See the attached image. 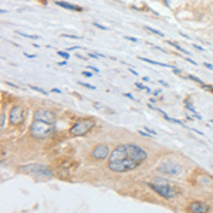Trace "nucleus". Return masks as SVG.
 Masks as SVG:
<instances>
[{"label":"nucleus","mask_w":213,"mask_h":213,"mask_svg":"<svg viewBox=\"0 0 213 213\" xmlns=\"http://www.w3.org/2000/svg\"><path fill=\"white\" fill-rule=\"evenodd\" d=\"M168 43H169V44H171V46H173V47L176 48V50H179L180 53H185V54H189V51H186L185 48H182V47H180V46H178L176 43H173V41H168Z\"/></svg>","instance_id":"obj_12"},{"label":"nucleus","mask_w":213,"mask_h":213,"mask_svg":"<svg viewBox=\"0 0 213 213\" xmlns=\"http://www.w3.org/2000/svg\"><path fill=\"white\" fill-rule=\"evenodd\" d=\"M187 78H191V80L196 81V82H199V84H202L203 87H206V85H205V84H203V82H202V80H200V78H198V77H195V75H187Z\"/></svg>","instance_id":"obj_16"},{"label":"nucleus","mask_w":213,"mask_h":213,"mask_svg":"<svg viewBox=\"0 0 213 213\" xmlns=\"http://www.w3.org/2000/svg\"><path fill=\"white\" fill-rule=\"evenodd\" d=\"M139 134H141V135H143V136H149L147 132H142V131H139Z\"/></svg>","instance_id":"obj_29"},{"label":"nucleus","mask_w":213,"mask_h":213,"mask_svg":"<svg viewBox=\"0 0 213 213\" xmlns=\"http://www.w3.org/2000/svg\"><path fill=\"white\" fill-rule=\"evenodd\" d=\"M124 95H125V97H128V98H131V99H134L132 94H128V92H124Z\"/></svg>","instance_id":"obj_25"},{"label":"nucleus","mask_w":213,"mask_h":213,"mask_svg":"<svg viewBox=\"0 0 213 213\" xmlns=\"http://www.w3.org/2000/svg\"><path fill=\"white\" fill-rule=\"evenodd\" d=\"M82 75H85V77H92V74L90 71H82Z\"/></svg>","instance_id":"obj_24"},{"label":"nucleus","mask_w":213,"mask_h":213,"mask_svg":"<svg viewBox=\"0 0 213 213\" xmlns=\"http://www.w3.org/2000/svg\"><path fill=\"white\" fill-rule=\"evenodd\" d=\"M51 132H53V124H50V122L34 119L31 127H30V135L36 138V139H44V138L51 135Z\"/></svg>","instance_id":"obj_2"},{"label":"nucleus","mask_w":213,"mask_h":213,"mask_svg":"<svg viewBox=\"0 0 213 213\" xmlns=\"http://www.w3.org/2000/svg\"><path fill=\"white\" fill-rule=\"evenodd\" d=\"M66 64H67L66 60H64V61H61V62H58V66H66Z\"/></svg>","instance_id":"obj_28"},{"label":"nucleus","mask_w":213,"mask_h":213,"mask_svg":"<svg viewBox=\"0 0 213 213\" xmlns=\"http://www.w3.org/2000/svg\"><path fill=\"white\" fill-rule=\"evenodd\" d=\"M135 85H136V87H138V88H139V90H147V91L149 92V90H148L147 87H145V85H142V84H141V82H135Z\"/></svg>","instance_id":"obj_19"},{"label":"nucleus","mask_w":213,"mask_h":213,"mask_svg":"<svg viewBox=\"0 0 213 213\" xmlns=\"http://www.w3.org/2000/svg\"><path fill=\"white\" fill-rule=\"evenodd\" d=\"M34 119H38V121H44V122H53L55 121V114L50 110H46V108H41V110H37L34 112Z\"/></svg>","instance_id":"obj_8"},{"label":"nucleus","mask_w":213,"mask_h":213,"mask_svg":"<svg viewBox=\"0 0 213 213\" xmlns=\"http://www.w3.org/2000/svg\"><path fill=\"white\" fill-rule=\"evenodd\" d=\"M62 37H68V38H81L80 36H73V34H61Z\"/></svg>","instance_id":"obj_20"},{"label":"nucleus","mask_w":213,"mask_h":213,"mask_svg":"<svg viewBox=\"0 0 213 213\" xmlns=\"http://www.w3.org/2000/svg\"><path fill=\"white\" fill-rule=\"evenodd\" d=\"M94 26H95V27H98V29H101V30H108V27H105V26H101V24H98V23H94Z\"/></svg>","instance_id":"obj_21"},{"label":"nucleus","mask_w":213,"mask_h":213,"mask_svg":"<svg viewBox=\"0 0 213 213\" xmlns=\"http://www.w3.org/2000/svg\"><path fill=\"white\" fill-rule=\"evenodd\" d=\"M94 125H95V122L92 121V119H80V121H77L71 127L70 134L73 136L85 135V134H88L94 128Z\"/></svg>","instance_id":"obj_5"},{"label":"nucleus","mask_w":213,"mask_h":213,"mask_svg":"<svg viewBox=\"0 0 213 213\" xmlns=\"http://www.w3.org/2000/svg\"><path fill=\"white\" fill-rule=\"evenodd\" d=\"M149 186H151L158 195H161L162 198H165V199H172V198L176 196L175 187L171 186L166 180L165 182H159V180H156L155 183H149Z\"/></svg>","instance_id":"obj_4"},{"label":"nucleus","mask_w":213,"mask_h":213,"mask_svg":"<svg viewBox=\"0 0 213 213\" xmlns=\"http://www.w3.org/2000/svg\"><path fill=\"white\" fill-rule=\"evenodd\" d=\"M110 148L107 147V145H104V143H101V145H97L94 149H92L91 152V156L92 159H97V161H102V159H107L108 156H110Z\"/></svg>","instance_id":"obj_9"},{"label":"nucleus","mask_w":213,"mask_h":213,"mask_svg":"<svg viewBox=\"0 0 213 213\" xmlns=\"http://www.w3.org/2000/svg\"><path fill=\"white\" fill-rule=\"evenodd\" d=\"M189 210L195 213H205L209 210V206L202 202H192L191 206H189Z\"/></svg>","instance_id":"obj_10"},{"label":"nucleus","mask_w":213,"mask_h":213,"mask_svg":"<svg viewBox=\"0 0 213 213\" xmlns=\"http://www.w3.org/2000/svg\"><path fill=\"white\" fill-rule=\"evenodd\" d=\"M78 84L82 85V87H87V88H90V90H94V88H95V87H92V85H90V84H85V82H81V81H78Z\"/></svg>","instance_id":"obj_18"},{"label":"nucleus","mask_w":213,"mask_h":213,"mask_svg":"<svg viewBox=\"0 0 213 213\" xmlns=\"http://www.w3.org/2000/svg\"><path fill=\"white\" fill-rule=\"evenodd\" d=\"M31 88L36 90V91H40L41 94H47V91H44V90H41V88H37V87H33V85H31Z\"/></svg>","instance_id":"obj_22"},{"label":"nucleus","mask_w":213,"mask_h":213,"mask_svg":"<svg viewBox=\"0 0 213 213\" xmlns=\"http://www.w3.org/2000/svg\"><path fill=\"white\" fill-rule=\"evenodd\" d=\"M205 66L207 67V68H210V70H213V66L212 64H209V62H205Z\"/></svg>","instance_id":"obj_26"},{"label":"nucleus","mask_w":213,"mask_h":213,"mask_svg":"<svg viewBox=\"0 0 213 213\" xmlns=\"http://www.w3.org/2000/svg\"><path fill=\"white\" fill-rule=\"evenodd\" d=\"M57 54H58V55H61V57H64V58H66V60H68V58H70V54H68V53H66V51H57Z\"/></svg>","instance_id":"obj_17"},{"label":"nucleus","mask_w":213,"mask_h":213,"mask_svg":"<svg viewBox=\"0 0 213 213\" xmlns=\"http://www.w3.org/2000/svg\"><path fill=\"white\" fill-rule=\"evenodd\" d=\"M193 47H195V48H198V50H200V51H203V48L200 47V46H198V44H195V46H193Z\"/></svg>","instance_id":"obj_27"},{"label":"nucleus","mask_w":213,"mask_h":213,"mask_svg":"<svg viewBox=\"0 0 213 213\" xmlns=\"http://www.w3.org/2000/svg\"><path fill=\"white\" fill-rule=\"evenodd\" d=\"M4 125H6V117H4V114L2 112V117H0V128L3 129Z\"/></svg>","instance_id":"obj_15"},{"label":"nucleus","mask_w":213,"mask_h":213,"mask_svg":"<svg viewBox=\"0 0 213 213\" xmlns=\"http://www.w3.org/2000/svg\"><path fill=\"white\" fill-rule=\"evenodd\" d=\"M18 172L27 173V175H31L34 178H51L53 176V171H50L47 166L40 165V163L23 165L22 168H18Z\"/></svg>","instance_id":"obj_3"},{"label":"nucleus","mask_w":213,"mask_h":213,"mask_svg":"<svg viewBox=\"0 0 213 213\" xmlns=\"http://www.w3.org/2000/svg\"><path fill=\"white\" fill-rule=\"evenodd\" d=\"M125 38H127V40H131V41H134V43H136V41H138V40H136V38H135V37H129V36H125Z\"/></svg>","instance_id":"obj_23"},{"label":"nucleus","mask_w":213,"mask_h":213,"mask_svg":"<svg viewBox=\"0 0 213 213\" xmlns=\"http://www.w3.org/2000/svg\"><path fill=\"white\" fill-rule=\"evenodd\" d=\"M158 171L163 175H169V176H175V175H179L182 172V166L176 162H165L162 163L158 168Z\"/></svg>","instance_id":"obj_6"},{"label":"nucleus","mask_w":213,"mask_h":213,"mask_svg":"<svg viewBox=\"0 0 213 213\" xmlns=\"http://www.w3.org/2000/svg\"><path fill=\"white\" fill-rule=\"evenodd\" d=\"M145 30H148V31H151V33L156 34V36H161V37H163V33H161V31H158V30L152 29V27H148V26H145Z\"/></svg>","instance_id":"obj_13"},{"label":"nucleus","mask_w":213,"mask_h":213,"mask_svg":"<svg viewBox=\"0 0 213 213\" xmlns=\"http://www.w3.org/2000/svg\"><path fill=\"white\" fill-rule=\"evenodd\" d=\"M17 34H20V36H23V37L33 38V40H37V38H38V36H36V34H26V33H22V31H17Z\"/></svg>","instance_id":"obj_14"},{"label":"nucleus","mask_w":213,"mask_h":213,"mask_svg":"<svg viewBox=\"0 0 213 213\" xmlns=\"http://www.w3.org/2000/svg\"><path fill=\"white\" fill-rule=\"evenodd\" d=\"M23 119H24V110L22 107H13L10 110V114H9V121H10L11 125H18L22 124Z\"/></svg>","instance_id":"obj_7"},{"label":"nucleus","mask_w":213,"mask_h":213,"mask_svg":"<svg viewBox=\"0 0 213 213\" xmlns=\"http://www.w3.org/2000/svg\"><path fill=\"white\" fill-rule=\"evenodd\" d=\"M55 4H57V6H61V7H64V9H68V10L82 11V7H80V6H75V4H71V3H67V2H60V0H57V2H55Z\"/></svg>","instance_id":"obj_11"},{"label":"nucleus","mask_w":213,"mask_h":213,"mask_svg":"<svg viewBox=\"0 0 213 213\" xmlns=\"http://www.w3.org/2000/svg\"><path fill=\"white\" fill-rule=\"evenodd\" d=\"M147 159V152L135 143H121L108 156V168L114 172H128Z\"/></svg>","instance_id":"obj_1"}]
</instances>
